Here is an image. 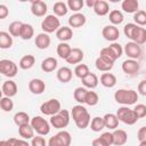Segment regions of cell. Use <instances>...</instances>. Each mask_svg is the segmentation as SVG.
Returning a JSON list of instances; mask_svg holds the SVG:
<instances>
[{"instance_id": "cell-1", "label": "cell", "mask_w": 146, "mask_h": 146, "mask_svg": "<svg viewBox=\"0 0 146 146\" xmlns=\"http://www.w3.org/2000/svg\"><path fill=\"white\" fill-rule=\"evenodd\" d=\"M114 99L123 106L133 105L138 100V92L132 89H119L114 94Z\"/></svg>"}, {"instance_id": "cell-2", "label": "cell", "mask_w": 146, "mask_h": 146, "mask_svg": "<svg viewBox=\"0 0 146 146\" xmlns=\"http://www.w3.org/2000/svg\"><path fill=\"white\" fill-rule=\"evenodd\" d=\"M30 124L39 136H46L50 132V123L42 116L36 115L32 117L30 121Z\"/></svg>"}, {"instance_id": "cell-3", "label": "cell", "mask_w": 146, "mask_h": 146, "mask_svg": "<svg viewBox=\"0 0 146 146\" xmlns=\"http://www.w3.org/2000/svg\"><path fill=\"white\" fill-rule=\"evenodd\" d=\"M116 117L119 121L123 122L124 124L128 125H132L138 121L137 115L135 114L133 110H130L128 106H122L116 111Z\"/></svg>"}, {"instance_id": "cell-4", "label": "cell", "mask_w": 146, "mask_h": 146, "mask_svg": "<svg viewBox=\"0 0 146 146\" xmlns=\"http://www.w3.org/2000/svg\"><path fill=\"white\" fill-rule=\"evenodd\" d=\"M50 125H52L56 129H63L66 128L70 123V112L67 110H60L55 115L50 116Z\"/></svg>"}, {"instance_id": "cell-5", "label": "cell", "mask_w": 146, "mask_h": 146, "mask_svg": "<svg viewBox=\"0 0 146 146\" xmlns=\"http://www.w3.org/2000/svg\"><path fill=\"white\" fill-rule=\"evenodd\" d=\"M71 143H72L71 133L66 130H60L55 136L49 138L48 146H70Z\"/></svg>"}, {"instance_id": "cell-6", "label": "cell", "mask_w": 146, "mask_h": 146, "mask_svg": "<svg viewBox=\"0 0 146 146\" xmlns=\"http://www.w3.org/2000/svg\"><path fill=\"white\" fill-rule=\"evenodd\" d=\"M60 27V21L55 15H47L41 22V29L43 33H54Z\"/></svg>"}, {"instance_id": "cell-7", "label": "cell", "mask_w": 146, "mask_h": 146, "mask_svg": "<svg viewBox=\"0 0 146 146\" xmlns=\"http://www.w3.org/2000/svg\"><path fill=\"white\" fill-rule=\"evenodd\" d=\"M40 111L44 115L52 116V115H55L56 113H58L60 111V102L58 99H56V98H51V99H49V100H47V102L41 104Z\"/></svg>"}, {"instance_id": "cell-8", "label": "cell", "mask_w": 146, "mask_h": 146, "mask_svg": "<svg viewBox=\"0 0 146 146\" xmlns=\"http://www.w3.org/2000/svg\"><path fill=\"white\" fill-rule=\"evenodd\" d=\"M18 67L17 64L10 59H1L0 60V73L7 78H14L17 74Z\"/></svg>"}, {"instance_id": "cell-9", "label": "cell", "mask_w": 146, "mask_h": 146, "mask_svg": "<svg viewBox=\"0 0 146 146\" xmlns=\"http://www.w3.org/2000/svg\"><path fill=\"white\" fill-rule=\"evenodd\" d=\"M124 54L128 56L129 59H135L137 60L138 58H140L141 56V47L132 41L128 42L125 46H124V49H123Z\"/></svg>"}, {"instance_id": "cell-10", "label": "cell", "mask_w": 146, "mask_h": 146, "mask_svg": "<svg viewBox=\"0 0 146 146\" xmlns=\"http://www.w3.org/2000/svg\"><path fill=\"white\" fill-rule=\"evenodd\" d=\"M102 35L104 36L105 40L110 42H115L120 38V31L114 25H106L102 30Z\"/></svg>"}, {"instance_id": "cell-11", "label": "cell", "mask_w": 146, "mask_h": 146, "mask_svg": "<svg viewBox=\"0 0 146 146\" xmlns=\"http://www.w3.org/2000/svg\"><path fill=\"white\" fill-rule=\"evenodd\" d=\"M139 64L137 60L135 59H125L123 63H122V71L127 74V75H136L138 72H139Z\"/></svg>"}, {"instance_id": "cell-12", "label": "cell", "mask_w": 146, "mask_h": 146, "mask_svg": "<svg viewBox=\"0 0 146 146\" xmlns=\"http://www.w3.org/2000/svg\"><path fill=\"white\" fill-rule=\"evenodd\" d=\"M47 3L41 0H35L31 2V13L36 17H43L47 14Z\"/></svg>"}, {"instance_id": "cell-13", "label": "cell", "mask_w": 146, "mask_h": 146, "mask_svg": "<svg viewBox=\"0 0 146 146\" xmlns=\"http://www.w3.org/2000/svg\"><path fill=\"white\" fill-rule=\"evenodd\" d=\"M46 89V83L41 79H32L29 82V90L33 95H41Z\"/></svg>"}, {"instance_id": "cell-14", "label": "cell", "mask_w": 146, "mask_h": 146, "mask_svg": "<svg viewBox=\"0 0 146 146\" xmlns=\"http://www.w3.org/2000/svg\"><path fill=\"white\" fill-rule=\"evenodd\" d=\"M56 76H57V80L62 83H67L72 80V76H73V72L70 67L67 66H63L60 68H58L57 73H56Z\"/></svg>"}, {"instance_id": "cell-15", "label": "cell", "mask_w": 146, "mask_h": 146, "mask_svg": "<svg viewBox=\"0 0 146 146\" xmlns=\"http://www.w3.org/2000/svg\"><path fill=\"white\" fill-rule=\"evenodd\" d=\"M1 90H2V94L6 96V97H14L16 94H17V84L15 81L13 80H8L6 82H3L2 87H1Z\"/></svg>"}, {"instance_id": "cell-16", "label": "cell", "mask_w": 146, "mask_h": 146, "mask_svg": "<svg viewBox=\"0 0 146 146\" xmlns=\"http://www.w3.org/2000/svg\"><path fill=\"white\" fill-rule=\"evenodd\" d=\"M112 136H113V145L115 146H122L128 140V135L122 129H115L112 132Z\"/></svg>"}, {"instance_id": "cell-17", "label": "cell", "mask_w": 146, "mask_h": 146, "mask_svg": "<svg viewBox=\"0 0 146 146\" xmlns=\"http://www.w3.org/2000/svg\"><path fill=\"white\" fill-rule=\"evenodd\" d=\"M86 22H87V18L81 13H74L68 18V25H70V27H81V26H83L86 24Z\"/></svg>"}, {"instance_id": "cell-18", "label": "cell", "mask_w": 146, "mask_h": 146, "mask_svg": "<svg viewBox=\"0 0 146 146\" xmlns=\"http://www.w3.org/2000/svg\"><path fill=\"white\" fill-rule=\"evenodd\" d=\"M56 36L60 42H66L72 39L73 36V31L70 26H60L56 31Z\"/></svg>"}, {"instance_id": "cell-19", "label": "cell", "mask_w": 146, "mask_h": 146, "mask_svg": "<svg viewBox=\"0 0 146 146\" xmlns=\"http://www.w3.org/2000/svg\"><path fill=\"white\" fill-rule=\"evenodd\" d=\"M83 57H84V54L80 48H72L68 57L65 60L68 64H79V63L82 62Z\"/></svg>"}, {"instance_id": "cell-20", "label": "cell", "mask_w": 146, "mask_h": 146, "mask_svg": "<svg viewBox=\"0 0 146 146\" xmlns=\"http://www.w3.org/2000/svg\"><path fill=\"white\" fill-rule=\"evenodd\" d=\"M94 11L98 16H105L110 13V5L105 0H96L95 6H94Z\"/></svg>"}, {"instance_id": "cell-21", "label": "cell", "mask_w": 146, "mask_h": 146, "mask_svg": "<svg viewBox=\"0 0 146 146\" xmlns=\"http://www.w3.org/2000/svg\"><path fill=\"white\" fill-rule=\"evenodd\" d=\"M50 36L49 34L47 33H39L36 36H35V40H34V43L36 46V48L39 49H47L49 46H50Z\"/></svg>"}, {"instance_id": "cell-22", "label": "cell", "mask_w": 146, "mask_h": 146, "mask_svg": "<svg viewBox=\"0 0 146 146\" xmlns=\"http://www.w3.org/2000/svg\"><path fill=\"white\" fill-rule=\"evenodd\" d=\"M57 65L58 62L55 57H47L41 62V70L46 73H50L57 68Z\"/></svg>"}, {"instance_id": "cell-23", "label": "cell", "mask_w": 146, "mask_h": 146, "mask_svg": "<svg viewBox=\"0 0 146 146\" xmlns=\"http://www.w3.org/2000/svg\"><path fill=\"white\" fill-rule=\"evenodd\" d=\"M131 41L141 46L146 42V30L141 26H137V29L135 30L133 34H132V38H131Z\"/></svg>"}, {"instance_id": "cell-24", "label": "cell", "mask_w": 146, "mask_h": 146, "mask_svg": "<svg viewBox=\"0 0 146 146\" xmlns=\"http://www.w3.org/2000/svg\"><path fill=\"white\" fill-rule=\"evenodd\" d=\"M82 81V84L84 86V88H89V89H95L98 83H99V80L97 78V75L95 73H89L88 75H86L83 79H81Z\"/></svg>"}, {"instance_id": "cell-25", "label": "cell", "mask_w": 146, "mask_h": 146, "mask_svg": "<svg viewBox=\"0 0 146 146\" xmlns=\"http://www.w3.org/2000/svg\"><path fill=\"white\" fill-rule=\"evenodd\" d=\"M121 8L128 14H135L139 10V3L137 0H123L121 3Z\"/></svg>"}, {"instance_id": "cell-26", "label": "cell", "mask_w": 146, "mask_h": 146, "mask_svg": "<svg viewBox=\"0 0 146 146\" xmlns=\"http://www.w3.org/2000/svg\"><path fill=\"white\" fill-rule=\"evenodd\" d=\"M100 83L105 88H113L116 84V76L112 73L105 72L100 75Z\"/></svg>"}, {"instance_id": "cell-27", "label": "cell", "mask_w": 146, "mask_h": 146, "mask_svg": "<svg viewBox=\"0 0 146 146\" xmlns=\"http://www.w3.org/2000/svg\"><path fill=\"white\" fill-rule=\"evenodd\" d=\"M103 120H104V124H105V128H108L111 130H115L119 125V120L116 117L115 114L113 113H107L103 116Z\"/></svg>"}, {"instance_id": "cell-28", "label": "cell", "mask_w": 146, "mask_h": 146, "mask_svg": "<svg viewBox=\"0 0 146 146\" xmlns=\"http://www.w3.org/2000/svg\"><path fill=\"white\" fill-rule=\"evenodd\" d=\"M18 133L22 137V139H25V140L32 139L34 137V130H33V128L31 127L30 123L18 127Z\"/></svg>"}, {"instance_id": "cell-29", "label": "cell", "mask_w": 146, "mask_h": 146, "mask_svg": "<svg viewBox=\"0 0 146 146\" xmlns=\"http://www.w3.org/2000/svg\"><path fill=\"white\" fill-rule=\"evenodd\" d=\"M34 35V29L31 24L27 23H23L22 29H21V33H19V38L23 40H30L32 39V36Z\"/></svg>"}, {"instance_id": "cell-30", "label": "cell", "mask_w": 146, "mask_h": 146, "mask_svg": "<svg viewBox=\"0 0 146 146\" xmlns=\"http://www.w3.org/2000/svg\"><path fill=\"white\" fill-rule=\"evenodd\" d=\"M13 46V36L5 31H0V49H9Z\"/></svg>"}, {"instance_id": "cell-31", "label": "cell", "mask_w": 146, "mask_h": 146, "mask_svg": "<svg viewBox=\"0 0 146 146\" xmlns=\"http://www.w3.org/2000/svg\"><path fill=\"white\" fill-rule=\"evenodd\" d=\"M35 63V58L33 55H25L21 58L19 63H18V66L22 68V70H30L33 67Z\"/></svg>"}, {"instance_id": "cell-32", "label": "cell", "mask_w": 146, "mask_h": 146, "mask_svg": "<svg viewBox=\"0 0 146 146\" xmlns=\"http://www.w3.org/2000/svg\"><path fill=\"white\" fill-rule=\"evenodd\" d=\"M56 50H57V55H58L62 59H66V58L68 57V55H70L72 48H71V46H70L67 42H60V43H58Z\"/></svg>"}, {"instance_id": "cell-33", "label": "cell", "mask_w": 146, "mask_h": 146, "mask_svg": "<svg viewBox=\"0 0 146 146\" xmlns=\"http://www.w3.org/2000/svg\"><path fill=\"white\" fill-rule=\"evenodd\" d=\"M108 19H110V22L112 23V25H114V26H115V25L121 24V23L123 22L124 17H123L122 11H120V10H117V9H114V10L110 11Z\"/></svg>"}, {"instance_id": "cell-34", "label": "cell", "mask_w": 146, "mask_h": 146, "mask_svg": "<svg viewBox=\"0 0 146 146\" xmlns=\"http://www.w3.org/2000/svg\"><path fill=\"white\" fill-rule=\"evenodd\" d=\"M30 121H31V119L26 112H17L14 115V122L18 127H21L23 124H27V123H30Z\"/></svg>"}, {"instance_id": "cell-35", "label": "cell", "mask_w": 146, "mask_h": 146, "mask_svg": "<svg viewBox=\"0 0 146 146\" xmlns=\"http://www.w3.org/2000/svg\"><path fill=\"white\" fill-rule=\"evenodd\" d=\"M89 112L87 111V108L83 106V105H75V106H73V108H72V111H71V116L73 117V120L74 121H76L78 119H80V117H82L83 115H86V114H88Z\"/></svg>"}, {"instance_id": "cell-36", "label": "cell", "mask_w": 146, "mask_h": 146, "mask_svg": "<svg viewBox=\"0 0 146 146\" xmlns=\"http://www.w3.org/2000/svg\"><path fill=\"white\" fill-rule=\"evenodd\" d=\"M52 8H54L55 16H59V17L65 16V15L67 14V11H68V8H67L66 3L63 2V1H57V2H55Z\"/></svg>"}, {"instance_id": "cell-37", "label": "cell", "mask_w": 146, "mask_h": 146, "mask_svg": "<svg viewBox=\"0 0 146 146\" xmlns=\"http://www.w3.org/2000/svg\"><path fill=\"white\" fill-rule=\"evenodd\" d=\"M90 129L95 132H100L104 128H105V124H104V120L103 117L100 116H95L91 121H90Z\"/></svg>"}, {"instance_id": "cell-38", "label": "cell", "mask_w": 146, "mask_h": 146, "mask_svg": "<svg viewBox=\"0 0 146 146\" xmlns=\"http://www.w3.org/2000/svg\"><path fill=\"white\" fill-rule=\"evenodd\" d=\"M95 65H96V68L98 71H100V72H110L114 64H111V63L102 59L100 57H98L96 59V62H95Z\"/></svg>"}, {"instance_id": "cell-39", "label": "cell", "mask_w": 146, "mask_h": 146, "mask_svg": "<svg viewBox=\"0 0 146 146\" xmlns=\"http://www.w3.org/2000/svg\"><path fill=\"white\" fill-rule=\"evenodd\" d=\"M87 89L84 87H78L75 88L74 92H73V97L74 99L81 105V104H84V99H86V95H87Z\"/></svg>"}, {"instance_id": "cell-40", "label": "cell", "mask_w": 146, "mask_h": 146, "mask_svg": "<svg viewBox=\"0 0 146 146\" xmlns=\"http://www.w3.org/2000/svg\"><path fill=\"white\" fill-rule=\"evenodd\" d=\"M98 102H99L98 94L95 92V91L88 90V91H87V95H86L84 104H87V105H89V106H95V105L98 104Z\"/></svg>"}, {"instance_id": "cell-41", "label": "cell", "mask_w": 146, "mask_h": 146, "mask_svg": "<svg viewBox=\"0 0 146 146\" xmlns=\"http://www.w3.org/2000/svg\"><path fill=\"white\" fill-rule=\"evenodd\" d=\"M22 25H23V23H22L21 21H14V22H11V23L9 24V27H8V30H9L8 33H9L11 36H19Z\"/></svg>"}, {"instance_id": "cell-42", "label": "cell", "mask_w": 146, "mask_h": 146, "mask_svg": "<svg viewBox=\"0 0 146 146\" xmlns=\"http://www.w3.org/2000/svg\"><path fill=\"white\" fill-rule=\"evenodd\" d=\"M90 73V71H89V67H88V65H86V64H78L76 66H75V68H74V74H75V76H78L79 79H83L86 75H88Z\"/></svg>"}, {"instance_id": "cell-43", "label": "cell", "mask_w": 146, "mask_h": 146, "mask_svg": "<svg viewBox=\"0 0 146 146\" xmlns=\"http://www.w3.org/2000/svg\"><path fill=\"white\" fill-rule=\"evenodd\" d=\"M133 21H135V24L138 25V26H144L146 24V13L145 10H138L133 14Z\"/></svg>"}, {"instance_id": "cell-44", "label": "cell", "mask_w": 146, "mask_h": 146, "mask_svg": "<svg viewBox=\"0 0 146 146\" xmlns=\"http://www.w3.org/2000/svg\"><path fill=\"white\" fill-rule=\"evenodd\" d=\"M66 6L68 9H71L72 11H75V13H79L82 7L84 6V1L83 0H68L66 2Z\"/></svg>"}, {"instance_id": "cell-45", "label": "cell", "mask_w": 146, "mask_h": 146, "mask_svg": "<svg viewBox=\"0 0 146 146\" xmlns=\"http://www.w3.org/2000/svg\"><path fill=\"white\" fill-rule=\"evenodd\" d=\"M107 48L110 49V51L112 52V55L115 57V59L120 58V57L122 56V54H123V48H122L121 44L117 43V42H112Z\"/></svg>"}, {"instance_id": "cell-46", "label": "cell", "mask_w": 146, "mask_h": 146, "mask_svg": "<svg viewBox=\"0 0 146 146\" xmlns=\"http://www.w3.org/2000/svg\"><path fill=\"white\" fill-rule=\"evenodd\" d=\"M0 108L2 110V111H5V112H10V111H13V108H14V102L11 100V98H9V97H2L1 99H0Z\"/></svg>"}, {"instance_id": "cell-47", "label": "cell", "mask_w": 146, "mask_h": 146, "mask_svg": "<svg viewBox=\"0 0 146 146\" xmlns=\"http://www.w3.org/2000/svg\"><path fill=\"white\" fill-rule=\"evenodd\" d=\"M99 57H100L102 59H104V60H106V62L111 63V64H114V62L116 60V59H115V57L112 55V52L110 51V49H108L107 47H105V48H103V49L100 50Z\"/></svg>"}, {"instance_id": "cell-48", "label": "cell", "mask_w": 146, "mask_h": 146, "mask_svg": "<svg viewBox=\"0 0 146 146\" xmlns=\"http://www.w3.org/2000/svg\"><path fill=\"white\" fill-rule=\"evenodd\" d=\"M90 121H91V119H90V114L88 113V114L83 115L82 117L78 119V120L74 121V122H75V125H76L78 128H80V129H86V128L89 125Z\"/></svg>"}, {"instance_id": "cell-49", "label": "cell", "mask_w": 146, "mask_h": 146, "mask_svg": "<svg viewBox=\"0 0 146 146\" xmlns=\"http://www.w3.org/2000/svg\"><path fill=\"white\" fill-rule=\"evenodd\" d=\"M137 26H138V25H136L135 23H128V24H125L124 27H123V33H124V35H125L128 39L131 40L132 34H133L135 30L137 29Z\"/></svg>"}, {"instance_id": "cell-50", "label": "cell", "mask_w": 146, "mask_h": 146, "mask_svg": "<svg viewBox=\"0 0 146 146\" xmlns=\"http://www.w3.org/2000/svg\"><path fill=\"white\" fill-rule=\"evenodd\" d=\"M133 112L137 115L138 120L139 119H143V117L146 116V106L144 104H137L135 106V108H133Z\"/></svg>"}, {"instance_id": "cell-51", "label": "cell", "mask_w": 146, "mask_h": 146, "mask_svg": "<svg viewBox=\"0 0 146 146\" xmlns=\"http://www.w3.org/2000/svg\"><path fill=\"white\" fill-rule=\"evenodd\" d=\"M31 146H46V140L42 136H35L32 138V141L30 144Z\"/></svg>"}, {"instance_id": "cell-52", "label": "cell", "mask_w": 146, "mask_h": 146, "mask_svg": "<svg viewBox=\"0 0 146 146\" xmlns=\"http://www.w3.org/2000/svg\"><path fill=\"white\" fill-rule=\"evenodd\" d=\"M100 137L104 139V141L108 145V146H111V145H113V136H112V132H104V133H102L100 135Z\"/></svg>"}, {"instance_id": "cell-53", "label": "cell", "mask_w": 146, "mask_h": 146, "mask_svg": "<svg viewBox=\"0 0 146 146\" xmlns=\"http://www.w3.org/2000/svg\"><path fill=\"white\" fill-rule=\"evenodd\" d=\"M137 138H138L139 143L146 140V127H141V128L138 130V132H137Z\"/></svg>"}, {"instance_id": "cell-54", "label": "cell", "mask_w": 146, "mask_h": 146, "mask_svg": "<svg viewBox=\"0 0 146 146\" xmlns=\"http://www.w3.org/2000/svg\"><path fill=\"white\" fill-rule=\"evenodd\" d=\"M9 15V9L6 5L0 3V19H5Z\"/></svg>"}, {"instance_id": "cell-55", "label": "cell", "mask_w": 146, "mask_h": 146, "mask_svg": "<svg viewBox=\"0 0 146 146\" xmlns=\"http://www.w3.org/2000/svg\"><path fill=\"white\" fill-rule=\"evenodd\" d=\"M138 92L141 96H146V80H141L138 84Z\"/></svg>"}, {"instance_id": "cell-56", "label": "cell", "mask_w": 146, "mask_h": 146, "mask_svg": "<svg viewBox=\"0 0 146 146\" xmlns=\"http://www.w3.org/2000/svg\"><path fill=\"white\" fill-rule=\"evenodd\" d=\"M13 146H31L29 144L27 140L25 139H17V138H14V144Z\"/></svg>"}, {"instance_id": "cell-57", "label": "cell", "mask_w": 146, "mask_h": 146, "mask_svg": "<svg viewBox=\"0 0 146 146\" xmlns=\"http://www.w3.org/2000/svg\"><path fill=\"white\" fill-rule=\"evenodd\" d=\"M92 146H108V145L104 141V139L102 137H98L92 140Z\"/></svg>"}, {"instance_id": "cell-58", "label": "cell", "mask_w": 146, "mask_h": 146, "mask_svg": "<svg viewBox=\"0 0 146 146\" xmlns=\"http://www.w3.org/2000/svg\"><path fill=\"white\" fill-rule=\"evenodd\" d=\"M14 138H9L7 140H0V146H13Z\"/></svg>"}, {"instance_id": "cell-59", "label": "cell", "mask_w": 146, "mask_h": 146, "mask_svg": "<svg viewBox=\"0 0 146 146\" xmlns=\"http://www.w3.org/2000/svg\"><path fill=\"white\" fill-rule=\"evenodd\" d=\"M95 2H96V0H87V1H86V5H87V7H89V8H94Z\"/></svg>"}, {"instance_id": "cell-60", "label": "cell", "mask_w": 146, "mask_h": 146, "mask_svg": "<svg viewBox=\"0 0 146 146\" xmlns=\"http://www.w3.org/2000/svg\"><path fill=\"white\" fill-rule=\"evenodd\" d=\"M139 146H146V140L145 141H140L139 143Z\"/></svg>"}, {"instance_id": "cell-61", "label": "cell", "mask_w": 146, "mask_h": 146, "mask_svg": "<svg viewBox=\"0 0 146 146\" xmlns=\"http://www.w3.org/2000/svg\"><path fill=\"white\" fill-rule=\"evenodd\" d=\"M1 98H2V90L0 89V99H1Z\"/></svg>"}]
</instances>
